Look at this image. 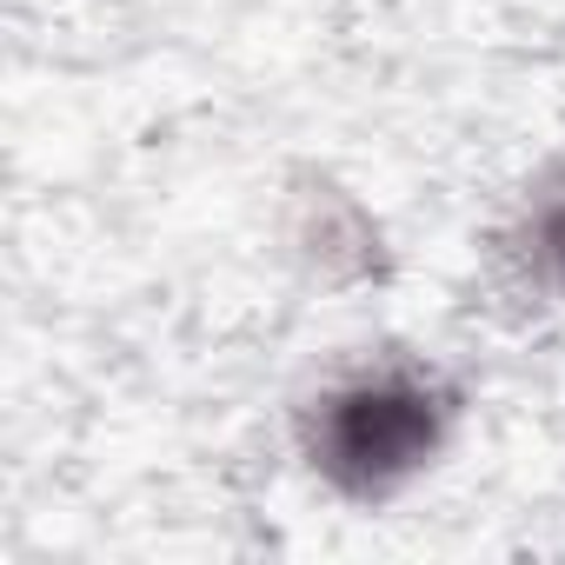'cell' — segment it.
<instances>
[{
  "label": "cell",
  "mask_w": 565,
  "mask_h": 565,
  "mask_svg": "<svg viewBox=\"0 0 565 565\" xmlns=\"http://www.w3.org/2000/svg\"><path fill=\"white\" fill-rule=\"evenodd\" d=\"M532 259H539L552 279H565V193L539 206V220H532Z\"/></svg>",
  "instance_id": "2"
},
{
  "label": "cell",
  "mask_w": 565,
  "mask_h": 565,
  "mask_svg": "<svg viewBox=\"0 0 565 565\" xmlns=\"http://www.w3.org/2000/svg\"><path fill=\"white\" fill-rule=\"evenodd\" d=\"M439 446V399L419 380L380 373L327 399L320 413V466L353 492H386L393 479L419 472Z\"/></svg>",
  "instance_id": "1"
}]
</instances>
